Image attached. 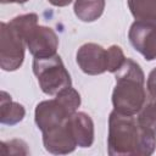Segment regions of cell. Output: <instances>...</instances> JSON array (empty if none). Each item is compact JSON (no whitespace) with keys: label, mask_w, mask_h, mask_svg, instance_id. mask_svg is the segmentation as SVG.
<instances>
[{"label":"cell","mask_w":156,"mask_h":156,"mask_svg":"<svg viewBox=\"0 0 156 156\" xmlns=\"http://www.w3.org/2000/svg\"><path fill=\"white\" fill-rule=\"evenodd\" d=\"M80 106V95L72 88L67 87L55 95V99L44 100L35 106L34 122L43 132L62 124L71 115L77 112Z\"/></svg>","instance_id":"4"},{"label":"cell","mask_w":156,"mask_h":156,"mask_svg":"<svg viewBox=\"0 0 156 156\" xmlns=\"http://www.w3.org/2000/svg\"><path fill=\"white\" fill-rule=\"evenodd\" d=\"M1 149L5 150L4 152L6 155H9V154H24V155H27L29 152L27 149V144L20 139H13L10 141H2Z\"/></svg>","instance_id":"16"},{"label":"cell","mask_w":156,"mask_h":156,"mask_svg":"<svg viewBox=\"0 0 156 156\" xmlns=\"http://www.w3.org/2000/svg\"><path fill=\"white\" fill-rule=\"evenodd\" d=\"M43 144L45 150L54 155L71 154L78 146L67 119L62 124L43 132Z\"/></svg>","instance_id":"9"},{"label":"cell","mask_w":156,"mask_h":156,"mask_svg":"<svg viewBox=\"0 0 156 156\" xmlns=\"http://www.w3.org/2000/svg\"><path fill=\"white\" fill-rule=\"evenodd\" d=\"M135 21L156 24V0H127Z\"/></svg>","instance_id":"13"},{"label":"cell","mask_w":156,"mask_h":156,"mask_svg":"<svg viewBox=\"0 0 156 156\" xmlns=\"http://www.w3.org/2000/svg\"><path fill=\"white\" fill-rule=\"evenodd\" d=\"M32 68L41 91L46 95H56L62 89L72 87L71 74L58 55L34 57Z\"/></svg>","instance_id":"5"},{"label":"cell","mask_w":156,"mask_h":156,"mask_svg":"<svg viewBox=\"0 0 156 156\" xmlns=\"http://www.w3.org/2000/svg\"><path fill=\"white\" fill-rule=\"evenodd\" d=\"M156 135L143 129L136 118L113 110L108 116L107 152L110 156H150Z\"/></svg>","instance_id":"1"},{"label":"cell","mask_w":156,"mask_h":156,"mask_svg":"<svg viewBox=\"0 0 156 156\" xmlns=\"http://www.w3.org/2000/svg\"><path fill=\"white\" fill-rule=\"evenodd\" d=\"M51 5L54 6H58V7H63V6H67L72 2V0H48Z\"/></svg>","instance_id":"18"},{"label":"cell","mask_w":156,"mask_h":156,"mask_svg":"<svg viewBox=\"0 0 156 156\" xmlns=\"http://www.w3.org/2000/svg\"><path fill=\"white\" fill-rule=\"evenodd\" d=\"M146 88H147V91H149V95L151 96V99L156 101V67L154 69H151V72L147 76Z\"/></svg>","instance_id":"17"},{"label":"cell","mask_w":156,"mask_h":156,"mask_svg":"<svg viewBox=\"0 0 156 156\" xmlns=\"http://www.w3.org/2000/svg\"><path fill=\"white\" fill-rule=\"evenodd\" d=\"M26 116V110L20 102L12 101L6 91H1L0 98V122L6 126H15L20 123Z\"/></svg>","instance_id":"11"},{"label":"cell","mask_w":156,"mask_h":156,"mask_svg":"<svg viewBox=\"0 0 156 156\" xmlns=\"http://www.w3.org/2000/svg\"><path fill=\"white\" fill-rule=\"evenodd\" d=\"M116 85L112 91L113 110L134 116L146 102L145 76L138 62L126 58L122 67L115 73Z\"/></svg>","instance_id":"2"},{"label":"cell","mask_w":156,"mask_h":156,"mask_svg":"<svg viewBox=\"0 0 156 156\" xmlns=\"http://www.w3.org/2000/svg\"><path fill=\"white\" fill-rule=\"evenodd\" d=\"M105 0H76L74 15L83 22H94L104 12Z\"/></svg>","instance_id":"12"},{"label":"cell","mask_w":156,"mask_h":156,"mask_svg":"<svg viewBox=\"0 0 156 156\" xmlns=\"http://www.w3.org/2000/svg\"><path fill=\"white\" fill-rule=\"evenodd\" d=\"M1 1V4H12V2H15V4H26L28 0H0Z\"/></svg>","instance_id":"19"},{"label":"cell","mask_w":156,"mask_h":156,"mask_svg":"<svg viewBox=\"0 0 156 156\" xmlns=\"http://www.w3.org/2000/svg\"><path fill=\"white\" fill-rule=\"evenodd\" d=\"M79 68L89 76L102 74L107 71V51L95 43L83 44L76 54Z\"/></svg>","instance_id":"8"},{"label":"cell","mask_w":156,"mask_h":156,"mask_svg":"<svg viewBox=\"0 0 156 156\" xmlns=\"http://www.w3.org/2000/svg\"><path fill=\"white\" fill-rule=\"evenodd\" d=\"M128 39L130 45L146 61L156 60V24L133 22L128 32Z\"/></svg>","instance_id":"7"},{"label":"cell","mask_w":156,"mask_h":156,"mask_svg":"<svg viewBox=\"0 0 156 156\" xmlns=\"http://www.w3.org/2000/svg\"><path fill=\"white\" fill-rule=\"evenodd\" d=\"M38 24L37 13H26L0 24V67L6 72L18 69L24 60L26 35Z\"/></svg>","instance_id":"3"},{"label":"cell","mask_w":156,"mask_h":156,"mask_svg":"<svg viewBox=\"0 0 156 156\" xmlns=\"http://www.w3.org/2000/svg\"><path fill=\"white\" fill-rule=\"evenodd\" d=\"M136 121L143 129L156 135V101L155 100L144 104L141 110L138 112Z\"/></svg>","instance_id":"14"},{"label":"cell","mask_w":156,"mask_h":156,"mask_svg":"<svg viewBox=\"0 0 156 156\" xmlns=\"http://www.w3.org/2000/svg\"><path fill=\"white\" fill-rule=\"evenodd\" d=\"M106 51H107V72L116 73L126 61L123 50L118 45H111Z\"/></svg>","instance_id":"15"},{"label":"cell","mask_w":156,"mask_h":156,"mask_svg":"<svg viewBox=\"0 0 156 156\" xmlns=\"http://www.w3.org/2000/svg\"><path fill=\"white\" fill-rule=\"evenodd\" d=\"M26 44L33 57H49L56 55L58 38L52 28L35 24L28 30Z\"/></svg>","instance_id":"6"},{"label":"cell","mask_w":156,"mask_h":156,"mask_svg":"<svg viewBox=\"0 0 156 156\" xmlns=\"http://www.w3.org/2000/svg\"><path fill=\"white\" fill-rule=\"evenodd\" d=\"M68 124L79 147H90L94 143V122L85 112H74L68 118Z\"/></svg>","instance_id":"10"}]
</instances>
